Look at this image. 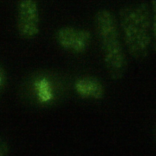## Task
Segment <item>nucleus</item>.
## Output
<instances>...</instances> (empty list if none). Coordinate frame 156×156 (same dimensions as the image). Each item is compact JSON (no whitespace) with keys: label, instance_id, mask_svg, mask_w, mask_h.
Segmentation results:
<instances>
[{"label":"nucleus","instance_id":"obj_8","mask_svg":"<svg viewBox=\"0 0 156 156\" xmlns=\"http://www.w3.org/2000/svg\"><path fill=\"white\" fill-rule=\"evenodd\" d=\"M8 83V77L7 73L3 67V66L0 63V97L4 93Z\"/></svg>","mask_w":156,"mask_h":156},{"label":"nucleus","instance_id":"obj_3","mask_svg":"<svg viewBox=\"0 0 156 156\" xmlns=\"http://www.w3.org/2000/svg\"><path fill=\"white\" fill-rule=\"evenodd\" d=\"M59 75L48 69H37L24 77L20 84L18 94L25 105L46 107L53 104L62 90Z\"/></svg>","mask_w":156,"mask_h":156},{"label":"nucleus","instance_id":"obj_1","mask_svg":"<svg viewBox=\"0 0 156 156\" xmlns=\"http://www.w3.org/2000/svg\"><path fill=\"white\" fill-rule=\"evenodd\" d=\"M117 20L129 54L138 61L145 59L152 46L149 5L143 2L126 5L119 9Z\"/></svg>","mask_w":156,"mask_h":156},{"label":"nucleus","instance_id":"obj_7","mask_svg":"<svg viewBox=\"0 0 156 156\" xmlns=\"http://www.w3.org/2000/svg\"><path fill=\"white\" fill-rule=\"evenodd\" d=\"M149 5L151 12L152 46L156 52V0H151Z\"/></svg>","mask_w":156,"mask_h":156},{"label":"nucleus","instance_id":"obj_10","mask_svg":"<svg viewBox=\"0 0 156 156\" xmlns=\"http://www.w3.org/2000/svg\"><path fill=\"white\" fill-rule=\"evenodd\" d=\"M154 139L155 144V146H156V121H155L154 129Z\"/></svg>","mask_w":156,"mask_h":156},{"label":"nucleus","instance_id":"obj_6","mask_svg":"<svg viewBox=\"0 0 156 156\" xmlns=\"http://www.w3.org/2000/svg\"><path fill=\"white\" fill-rule=\"evenodd\" d=\"M74 89L80 97L93 100L101 99L105 93L101 82L91 76H84L78 79L74 83Z\"/></svg>","mask_w":156,"mask_h":156},{"label":"nucleus","instance_id":"obj_2","mask_svg":"<svg viewBox=\"0 0 156 156\" xmlns=\"http://www.w3.org/2000/svg\"><path fill=\"white\" fill-rule=\"evenodd\" d=\"M94 24L107 71L113 80H121L127 62L117 17L110 10L101 9L94 14Z\"/></svg>","mask_w":156,"mask_h":156},{"label":"nucleus","instance_id":"obj_5","mask_svg":"<svg viewBox=\"0 0 156 156\" xmlns=\"http://www.w3.org/2000/svg\"><path fill=\"white\" fill-rule=\"evenodd\" d=\"M55 39L63 49L74 54H81L89 47L92 35L85 28L64 26L57 30Z\"/></svg>","mask_w":156,"mask_h":156},{"label":"nucleus","instance_id":"obj_9","mask_svg":"<svg viewBox=\"0 0 156 156\" xmlns=\"http://www.w3.org/2000/svg\"><path fill=\"white\" fill-rule=\"evenodd\" d=\"M10 151L9 145L7 142L0 136V156H5L9 154Z\"/></svg>","mask_w":156,"mask_h":156},{"label":"nucleus","instance_id":"obj_4","mask_svg":"<svg viewBox=\"0 0 156 156\" xmlns=\"http://www.w3.org/2000/svg\"><path fill=\"white\" fill-rule=\"evenodd\" d=\"M16 27L23 39L35 38L40 32V12L36 0H20L17 5Z\"/></svg>","mask_w":156,"mask_h":156}]
</instances>
